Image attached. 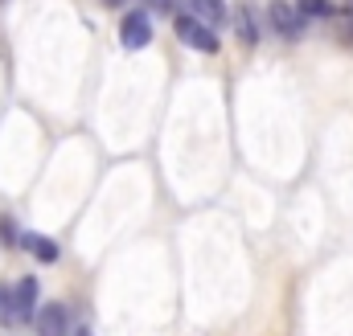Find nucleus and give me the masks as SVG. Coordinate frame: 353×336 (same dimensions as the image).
<instances>
[{"label":"nucleus","mask_w":353,"mask_h":336,"mask_svg":"<svg viewBox=\"0 0 353 336\" xmlns=\"http://www.w3.org/2000/svg\"><path fill=\"white\" fill-rule=\"evenodd\" d=\"M173 33L181 45H189V50H197V54H218V33L210 29V25H201L197 17H189V12H181L173 21Z\"/></svg>","instance_id":"f257e3e1"},{"label":"nucleus","mask_w":353,"mask_h":336,"mask_svg":"<svg viewBox=\"0 0 353 336\" xmlns=\"http://www.w3.org/2000/svg\"><path fill=\"white\" fill-rule=\"evenodd\" d=\"M267 21H271V29L283 41H300L304 37V17H300V8L292 0H271L267 4Z\"/></svg>","instance_id":"f03ea898"},{"label":"nucleus","mask_w":353,"mask_h":336,"mask_svg":"<svg viewBox=\"0 0 353 336\" xmlns=\"http://www.w3.org/2000/svg\"><path fill=\"white\" fill-rule=\"evenodd\" d=\"M152 41V21L144 8H128L123 21H119V45L123 50H144Z\"/></svg>","instance_id":"7ed1b4c3"},{"label":"nucleus","mask_w":353,"mask_h":336,"mask_svg":"<svg viewBox=\"0 0 353 336\" xmlns=\"http://www.w3.org/2000/svg\"><path fill=\"white\" fill-rule=\"evenodd\" d=\"M8 295H12V320H33V316H37V295H41V287H37L33 275H21V279L8 287Z\"/></svg>","instance_id":"20e7f679"},{"label":"nucleus","mask_w":353,"mask_h":336,"mask_svg":"<svg viewBox=\"0 0 353 336\" xmlns=\"http://www.w3.org/2000/svg\"><path fill=\"white\" fill-rule=\"evenodd\" d=\"M33 328H37V336H74V328H70V308H66V304H46V308H37Z\"/></svg>","instance_id":"39448f33"},{"label":"nucleus","mask_w":353,"mask_h":336,"mask_svg":"<svg viewBox=\"0 0 353 336\" xmlns=\"http://www.w3.org/2000/svg\"><path fill=\"white\" fill-rule=\"evenodd\" d=\"M230 21H234V33H239V41H243L247 50L259 45V21H255L251 4H234V8H230Z\"/></svg>","instance_id":"423d86ee"},{"label":"nucleus","mask_w":353,"mask_h":336,"mask_svg":"<svg viewBox=\"0 0 353 336\" xmlns=\"http://www.w3.org/2000/svg\"><path fill=\"white\" fill-rule=\"evenodd\" d=\"M21 251H29L37 262H46V266H50V262H58V254H62L54 238H46V234H33V230H21Z\"/></svg>","instance_id":"0eeeda50"},{"label":"nucleus","mask_w":353,"mask_h":336,"mask_svg":"<svg viewBox=\"0 0 353 336\" xmlns=\"http://www.w3.org/2000/svg\"><path fill=\"white\" fill-rule=\"evenodd\" d=\"M185 4H189V17H197L210 29H218L226 21V0H185Z\"/></svg>","instance_id":"6e6552de"},{"label":"nucleus","mask_w":353,"mask_h":336,"mask_svg":"<svg viewBox=\"0 0 353 336\" xmlns=\"http://www.w3.org/2000/svg\"><path fill=\"white\" fill-rule=\"evenodd\" d=\"M292 4L300 8L304 21H333L337 17V4L333 0H292Z\"/></svg>","instance_id":"1a4fd4ad"},{"label":"nucleus","mask_w":353,"mask_h":336,"mask_svg":"<svg viewBox=\"0 0 353 336\" xmlns=\"http://www.w3.org/2000/svg\"><path fill=\"white\" fill-rule=\"evenodd\" d=\"M0 246H4V251L21 246V226H17L12 213H0Z\"/></svg>","instance_id":"9d476101"},{"label":"nucleus","mask_w":353,"mask_h":336,"mask_svg":"<svg viewBox=\"0 0 353 336\" xmlns=\"http://www.w3.org/2000/svg\"><path fill=\"white\" fill-rule=\"evenodd\" d=\"M337 33H341V41H353V17L350 12H337Z\"/></svg>","instance_id":"9b49d317"},{"label":"nucleus","mask_w":353,"mask_h":336,"mask_svg":"<svg viewBox=\"0 0 353 336\" xmlns=\"http://www.w3.org/2000/svg\"><path fill=\"white\" fill-rule=\"evenodd\" d=\"M103 4H111V8H119V4H128V0H103Z\"/></svg>","instance_id":"f8f14e48"},{"label":"nucleus","mask_w":353,"mask_h":336,"mask_svg":"<svg viewBox=\"0 0 353 336\" xmlns=\"http://www.w3.org/2000/svg\"><path fill=\"white\" fill-rule=\"evenodd\" d=\"M74 336H94V333H90V328H74Z\"/></svg>","instance_id":"ddd939ff"},{"label":"nucleus","mask_w":353,"mask_h":336,"mask_svg":"<svg viewBox=\"0 0 353 336\" xmlns=\"http://www.w3.org/2000/svg\"><path fill=\"white\" fill-rule=\"evenodd\" d=\"M345 12H350V17H353V0H345Z\"/></svg>","instance_id":"4468645a"}]
</instances>
